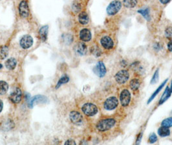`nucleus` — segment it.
I'll return each mask as SVG.
<instances>
[{
    "instance_id": "nucleus-1",
    "label": "nucleus",
    "mask_w": 172,
    "mask_h": 145,
    "mask_svg": "<svg viewBox=\"0 0 172 145\" xmlns=\"http://www.w3.org/2000/svg\"><path fill=\"white\" fill-rule=\"evenodd\" d=\"M115 123L116 121L115 120L113 119H103L98 122V123L96 125V128L99 131H107V130L111 129V128H113L115 125Z\"/></svg>"
},
{
    "instance_id": "nucleus-2",
    "label": "nucleus",
    "mask_w": 172,
    "mask_h": 145,
    "mask_svg": "<svg viewBox=\"0 0 172 145\" xmlns=\"http://www.w3.org/2000/svg\"><path fill=\"white\" fill-rule=\"evenodd\" d=\"M122 7V3L118 0H114L112 2L110 3V4L107 7V13L108 15L113 16L116 14L120 10Z\"/></svg>"
},
{
    "instance_id": "nucleus-3",
    "label": "nucleus",
    "mask_w": 172,
    "mask_h": 145,
    "mask_svg": "<svg viewBox=\"0 0 172 145\" xmlns=\"http://www.w3.org/2000/svg\"><path fill=\"white\" fill-rule=\"evenodd\" d=\"M82 111L87 116H93L96 114L98 112V108L93 103H85L82 106Z\"/></svg>"
},
{
    "instance_id": "nucleus-4",
    "label": "nucleus",
    "mask_w": 172,
    "mask_h": 145,
    "mask_svg": "<svg viewBox=\"0 0 172 145\" xmlns=\"http://www.w3.org/2000/svg\"><path fill=\"white\" fill-rule=\"evenodd\" d=\"M130 77L129 72L126 70H122L117 73L114 76L117 82L119 84H124L127 81Z\"/></svg>"
},
{
    "instance_id": "nucleus-5",
    "label": "nucleus",
    "mask_w": 172,
    "mask_h": 145,
    "mask_svg": "<svg viewBox=\"0 0 172 145\" xmlns=\"http://www.w3.org/2000/svg\"><path fill=\"white\" fill-rule=\"evenodd\" d=\"M119 104V101L115 97H110L105 100L104 106L105 110H113L117 108Z\"/></svg>"
},
{
    "instance_id": "nucleus-6",
    "label": "nucleus",
    "mask_w": 172,
    "mask_h": 145,
    "mask_svg": "<svg viewBox=\"0 0 172 145\" xmlns=\"http://www.w3.org/2000/svg\"><path fill=\"white\" fill-rule=\"evenodd\" d=\"M131 101V94L128 90H124L120 93V101L123 106H128Z\"/></svg>"
},
{
    "instance_id": "nucleus-7",
    "label": "nucleus",
    "mask_w": 172,
    "mask_h": 145,
    "mask_svg": "<svg viewBox=\"0 0 172 145\" xmlns=\"http://www.w3.org/2000/svg\"><path fill=\"white\" fill-rule=\"evenodd\" d=\"M93 71L99 77H103L106 74V68L104 63L99 61L97 65L94 66Z\"/></svg>"
},
{
    "instance_id": "nucleus-8",
    "label": "nucleus",
    "mask_w": 172,
    "mask_h": 145,
    "mask_svg": "<svg viewBox=\"0 0 172 145\" xmlns=\"http://www.w3.org/2000/svg\"><path fill=\"white\" fill-rule=\"evenodd\" d=\"M100 43H101L103 47L105 49H107V50L113 48L114 46L113 39L108 36H105L104 37H102L101 39H100Z\"/></svg>"
},
{
    "instance_id": "nucleus-9",
    "label": "nucleus",
    "mask_w": 172,
    "mask_h": 145,
    "mask_svg": "<svg viewBox=\"0 0 172 145\" xmlns=\"http://www.w3.org/2000/svg\"><path fill=\"white\" fill-rule=\"evenodd\" d=\"M33 37L29 35H25L20 40V45L23 48H28L33 45Z\"/></svg>"
},
{
    "instance_id": "nucleus-10",
    "label": "nucleus",
    "mask_w": 172,
    "mask_h": 145,
    "mask_svg": "<svg viewBox=\"0 0 172 145\" xmlns=\"http://www.w3.org/2000/svg\"><path fill=\"white\" fill-rule=\"evenodd\" d=\"M10 99L14 103H18L21 99V91L19 88H16L12 92L10 95Z\"/></svg>"
},
{
    "instance_id": "nucleus-11",
    "label": "nucleus",
    "mask_w": 172,
    "mask_h": 145,
    "mask_svg": "<svg viewBox=\"0 0 172 145\" xmlns=\"http://www.w3.org/2000/svg\"><path fill=\"white\" fill-rule=\"evenodd\" d=\"M19 14L22 17H27L29 15V9H28V3L26 1H22L19 6Z\"/></svg>"
},
{
    "instance_id": "nucleus-12",
    "label": "nucleus",
    "mask_w": 172,
    "mask_h": 145,
    "mask_svg": "<svg viewBox=\"0 0 172 145\" xmlns=\"http://www.w3.org/2000/svg\"><path fill=\"white\" fill-rule=\"evenodd\" d=\"M48 101L47 98L44 95H36V96L32 98L30 101L29 107L33 108L34 105L37 103H46Z\"/></svg>"
},
{
    "instance_id": "nucleus-13",
    "label": "nucleus",
    "mask_w": 172,
    "mask_h": 145,
    "mask_svg": "<svg viewBox=\"0 0 172 145\" xmlns=\"http://www.w3.org/2000/svg\"><path fill=\"white\" fill-rule=\"evenodd\" d=\"M70 119L71 121L75 124H80L82 123L83 117L80 113L78 112H72L70 114Z\"/></svg>"
},
{
    "instance_id": "nucleus-14",
    "label": "nucleus",
    "mask_w": 172,
    "mask_h": 145,
    "mask_svg": "<svg viewBox=\"0 0 172 145\" xmlns=\"http://www.w3.org/2000/svg\"><path fill=\"white\" fill-rule=\"evenodd\" d=\"M80 37L83 41H89L91 39V33L89 30L84 28L80 31Z\"/></svg>"
},
{
    "instance_id": "nucleus-15",
    "label": "nucleus",
    "mask_w": 172,
    "mask_h": 145,
    "mask_svg": "<svg viewBox=\"0 0 172 145\" xmlns=\"http://www.w3.org/2000/svg\"><path fill=\"white\" fill-rule=\"evenodd\" d=\"M75 50L76 52L80 54V56H84L87 51V48L84 43H79L78 44H77L75 46Z\"/></svg>"
},
{
    "instance_id": "nucleus-16",
    "label": "nucleus",
    "mask_w": 172,
    "mask_h": 145,
    "mask_svg": "<svg viewBox=\"0 0 172 145\" xmlns=\"http://www.w3.org/2000/svg\"><path fill=\"white\" fill-rule=\"evenodd\" d=\"M171 94V92L170 90V88L168 86L166 87L165 91L163 93L162 95L161 96V98L159 101V104H162L163 103H164L165 101L168 99L170 97Z\"/></svg>"
},
{
    "instance_id": "nucleus-17",
    "label": "nucleus",
    "mask_w": 172,
    "mask_h": 145,
    "mask_svg": "<svg viewBox=\"0 0 172 145\" xmlns=\"http://www.w3.org/2000/svg\"><path fill=\"white\" fill-rule=\"evenodd\" d=\"M48 29L49 27L47 25L44 26L40 29V36L41 39L45 41L47 40V34H48Z\"/></svg>"
},
{
    "instance_id": "nucleus-18",
    "label": "nucleus",
    "mask_w": 172,
    "mask_h": 145,
    "mask_svg": "<svg viewBox=\"0 0 172 145\" xmlns=\"http://www.w3.org/2000/svg\"><path fill=\"white\" fill-rule=\"evenodd\" d=\"M78 20L79 22L82 25H86L89 22V16L85 12H82L79 14L78 16Z\"/></svg>"
},
{
    "instance_id": "nucleus-19",
    "label": "nucleus",
    "mask_w": 172,
    "mask_h": 145,
    "mask_svg": "<svg viewBox=\"0 0 172 145\" xmlns=\"http://www.w3.org/2000/svg\"><path fill=\"white\" fill-rule=\"evenodd\" d=\"M167 81H168V79H166V80L164 81V82H163V83L161 84V85H160L158 87V88H157V89L154 92V93L152 94V95H151V96L150 97V99H149V100H148V104H149V103H150V102H151V101H152L153 100V99L157 96V95L159 94V93L160 92V90H161L162 88H163V86H164L165 85V84H166V82H167Z\"/></svg>"
},
{
    "instance_id": "nucleus-20",
    "label": "nucleus",
    "mask_w": 172,
    "mask_h": 145,
    "mask_svg": "<svg viewBox=\"0 0 172 145\" xmlns=\"http://www.w3.org/2000/svg\"><path fill=\"white\" fill-rule=\"evenodd\" d=\"M158 134L160 137H166V136L170 135V130L168 129V127L162 126V127H160L158 130Z\"/></svg>"
},
{
    "instance_id": "nucleus-21",
    "label": "nucleus",
    "mask_w": 172,
    "mask_h": 145,
    "mask_svg": "<svg viewBox=\"0 0 172 145\" xmlns=\"http://www.w3.org/2000/svg\"><path fill=\"white\" fill-rule=\"evenodd\" d=\"M5 66L8 69L13 70L16 66V60L14 58H10L5 63Z\"/></svg>"
},
{
    "instance_id": "nucleus-22",
    "label": "nucleus",
    "mask_w": 172,
    "mask_h": 145,
    "mask_svg": "<svg viewBox=\"0 0 172 145\" xmlns=\"http://www.w3.org/2000/svg\"><path fill=\"white\" fill-rule=\"evenodd\" d=\"M8 54V48L6 46H2L0 47V59H4Z\"/></svg>"
},
{
    "instance_id": "nucleus-23",
    "label": "nucleus",
    "mask_w": 172,
    "mask_h": 145,
    "mask_svg": "<svg viewBox=\"0 0 172 145\" xmlns=\"http://www.w3.org/2000/svg\"><path fill=\"white\" fill-rule=\"evenodd\" d=\"M8 89V84L3 81H0V95L6 94Z\"/></svg>"
},
{
    "instance_id": "nucleus-24",
    "label": "nucleus",
    "mask_w": 172,
    "mask_h": 145,
    "mask_svg": "<svg viewBox=\"0 0 172 145\" xmlns=\"http://www.w3.org/2000/svg\"><path fill=\"white\" fill-rule=\"evenodd\" d=\"M123 4H124L125 7L131 8L137 5V0H124Z\"/></svg>"
},
{
    "instance_id": "nucleus-25",
    "label": "nucleus",
    "mask_w": 172,
    "mask_h": 145,
    "mask_svg": "<svg viewBox=\"0 0 172 145\" xmlns=\"http://www.w3.org/2000/svg\"><path fill=\"white\" fill-rule=\"evenodd\" d=\"M138 12L141 14V15L144 17V18L147 20V21H150L151 17L150 16V10L148 8H144V9L139 10Z\"/></svg>"
},
{
    "instance_id": "nucleus-26",
    "label": "nucleus",
    "mask_w": 172,
    "mask_h": 145,
    "mask_svg": "<svg viewBox=\"0 0 172 145\" xmlns=\"http://www.w3.org/2000/svg\"><path fill=\"white\" fill-rule=\"evenodd\" d=\"M130 86L131 89L133 90H137L139 88L140 81L137 79H134L133 80H131L130 82Z\"/></svg>"
},
{
    "instance_id": "nucleus-27",
    "label": "nucleus",
    "mask_w": 172,
    "mask_h": 145,
    "mask_svg": "<svg viewBox=\"0 0 172 145\" xmlns=\"http://www.w3.org/2000/svg\"><path fill=\"white\" fill-rule=\"evenodd\" d=\"M69 81V78L68 76H67V75H64V76H63L61 79L59 80L58 84H57V85L56 86V88H58L59 87L62 85V84L66 83Z\"/></svg>"
},
{
    "instance_id": "nucleus-28",
    "label": "nucleus",
    "mask_w": 172,
    "mask_h": 145,
    "mask_svg": "<svg viewBox=\"0 0 172 145\" xmlns=\"http://www.w3.org/2000/svg\"><path fill=\"white\" fill-rule=\"evenodd\" d=\"M161 125L162 126L165 127H171L172 126V117H169L167 119H165L164 120H163Z\"/></svg>"
},
{
    "instance_id": "nucleus-29",
    "label": "nucleus",
    "mask_w": 172,
    "mask_h": 145,
    "mask_svg": "<svg viewBox=\"0 0 172 145\" xmlns=\"http://www.w3.org/2000/svg\"><path fill=\"white\" fill-rule=\"evenodd\" d=\"M159 69H157V70L155 72V74L153 75L152 79L151 80V84H155L156 83L158 82L159 81Z\"/></svg>"
},
{
    "instance_id": "nucleus-30",
    "label": "nucleus",
    "mask_w": 172,
    "mask_h": 145,
    "mask_svg": "<svg viewBox=\"0 0 172 145\" xmlns=\"http://www.w3.org/2000/svg\"><path fill=\"white\" fill-rule=\"evenodd\" d=\"M165 36L169 39L172 40V27H169L166 29Z\"/></svg>"
},
{
    "instance_id": "nucleus-31",
    "label": "nucleus",
    "mask_w": 172,
    "mask_h": 145,
    "mask_svg": "<svg viewBox=\"0 0 172 145\" xmlns=\"http://www.w3.org/2000/svg\"><path fill=\"white\" fill-rule=\"evenodd\" d=\"M157 141V137L155 133H152V134H151L150 137H149V142H150V143H155V142Z\"/></svg>"
},
{
    "instance_id": "nucleus-32",
    "label": "nucleus",
    "mask_w": 172,
    "mask_h": 145,
    "mask_svg": "<svg viewBox=\"0 0 172 145\" xmlns=\"http://www.w3.org/2000/svg\"><path fill=\"white\" fill-rule=\"evenodd\" d=\"M73 10L76 12H79L80 10H81V7H80V4H78V3H74L73 4Z\"/></svg>"
},
{
    "instance_id": "nucleus-33",
    "label": "nucleus",
    "mask_w": 172,
    "mask_h": 145,
    "mask_svg": "<svg viewBox=\"0 0 172 145\" xmlns=\"http://www.w3.org/2000/svg\"><path fill=\"white\" fill-rule=\"evenodd\" d=\"M168 48L170 52H172V40H171L168 44Z\"/></svg>"
},
{
    "instance_id": "nucleus-34",
    "label": "nucleus",
    "mask_w": 172,
    "mask_h": 145,
    "mask_svg": "<svg viewBox=\"0 0 172 145\" xmlns=\"http://www.w3.org/2000/svg\"><path fill=\"white\" fill-rule=\"evenodd\" d=\"M65 144H76V143L73 140H68L67 141L65 142Z\"/></svg>"
},
{
    "instance_id": "nucleus-35",
    "label": "nucleus",
    "mask_w": 172,
    "mask_h": 145,
    "mask_svg": "<svg viewBox=\"0 0 172 145\" xmlns=\"http://www.w3.org/2000/svg\"><path fill=\"white\" fill-rule=\"evenodd\" d=\"M170 1L171 0H160V3L162 4H167L168 3H169Z\"/></svg>"
},
{
    "instance_id": "nucleus-36",
    "label": "nucleus",
    "mask_w": 172,
    "mask_h": 145,
    "mask_svg": "<svg viewBox=\"0 0 172 145\" xmlns=\"http://www.w3.org/2000/svg\"><path fill=\"white\" fill-rule=\"evenodd\" d=\"M142 138V133H140V135H139V137H138V141H137V144H140V141H141V139Z\"/></svg>"
},
{
    "instance_id": "nucleus-37",
    "label": "nucleus",
    "mask_w": 172,
    "mask_h": 145,
    "mask_svg": "<svg viewBox=\"0 0 172 145\" xmlns=\"http://www.w3.org/2000/svg\"><path fill=\"white\" fill-rule=\"evenodd\" d=\"M3 104L2 101L1 99H0V112H1V110L3 109Z\"/></svg>"
},
{
    "instance_id": "nucleus-38",
    "label": "nucleus",
    "mask_w": 172,
    "mask_h": 145,
    "mask_svg": "<svg viewBox=\"0 0 172 145\" xmlns=\"http://www.w3.org/2000/svg\"><path fill=\"white\" fill-rule=\"evenodd\" d=\"M170 90H171V93H172V81H171V88H170Z\"/></svg>"
},
{
    "instance_id": "nucleus-39",
    "label": "nucleus",
    "mask_w": 172,
    "mask_h": 145,
    "mask_svg": "<svg viewBox=\"0 0 172 145\" xmlns=\"http://www.w3.org/2000/svg\"><path fill=\"white\" fill-rule=\"evenodd\" d=\"M2 68V65L1 64H0V69H1Z\"/></svg>"
}]
</instances>
